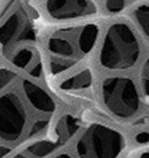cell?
<instances>
[{
	"label": "cell",
	"mask_w": 149,
	"mask_h": 158,
	"mask_svg": "<svg viewBox=\"0 0 149 158\" xmlns=\"http://www.w3.org/2000/svg\"><path fill=\"white\" fill-rule=\"evenodd\" d=\"M124 146V138L120 132L95 123L84 132L76 150L79 158H117Z\"/></svg>",
	"instance_id": "cell-3"
},
{
	"label": "cell",
	"mask_w": 149,
	"mask_h": 158,
	"mask_svg": "<svg viewBox=\"0 0 149 158\" xmlns=\"http://www.w3.org/2000/svg\"><path fill=\"white\" fill-rule=\"evenodd\" d=\"M46 11L55 20H70L91 16L96 7L91 0H47Z\"/></svg>",
	"instance_id": "cell-8"
},
{
	"label": "cell",
	"mask_w": 149,
	"mask_h": 158,
	"mask_svg": "<svg viewBox=\"0 0 149 158\" xmlns=\"http://www.w3.org/2000/svg\"><path fill=\"white\" fill-rule=\"evenodd\" d=\"M27 112L19 96L7 93L0 96V139L14 142L24 134Z\"/></svg>",
	"instance_id": "cell-5"
},
{
	"label": "cell",
	"mask_w": 149,
	"mask_h": 158,
	"mask_svg": "<svg viewBox=\"0 0 149 158\" xmlns=\"http://www.w3.org/2000/svg\"><path fill=\"white\" fill-rule=\"evenodd\" d=\"M99 27L87 23L53 32L47 40L49 67L53 75H58L83 60L94 48Z\"/></svg>",
	"instance_id": "cell-1"
},
{
	"label": "cell",
	"mask_w": 149,
	"mask_h": 158,
	"mask_svg": "<svg viewBox=\"0 0 149 158\" xmlns=\"http://www.w3.org/2000/svg\"><path fill=\"white\" fill-rule=\"evenodd\" d=\"M55 158H72V157L68 154H60V155H58V156H56Z\"/></svg>",
	"instance_id": "cell-18"
},
{
	"label": "cell",
	"mask_w": 149,
	"mask_h": 158,
	"mask_svg": "<svg viewBox=\"0 0 149 158\" xmlns=\"http://www.w3.org/2000/svg\"><path fill=\"white\" fill-rule=\"evenodd\" d=\"M141 79H142L144 92H145V94L149 97V58L143 64L142 73H141Z\"/></svg>",
	"instance_id": "cell-13"
},
{
	"label": "cell",
	"mask_w": 149,
	"mask_h": 158,
	"mask_svg": "<svg viewBox=\"0 0 149 158\" xmlns=\"http://www.w3.org/2000/svg\"><path fill=\"white\" fill-rule=\"evenodd\" d=\"M141 158H149V152H145L142 154V156H141Z\"/></svg>",
	"instance_id": "cell-19"
},
{
	"label": "cell",
	"mask_w": 149,
	"mask_h": 158,
	"mask_svg": "<svg viewBox=\"0 0 149 158\" xmlns=\"http://www.w3.org/2000/svg\"><path fill=\"white\" fill-rule=\"evenodd\" d=\"M12 62L15 67L27 71L35 78H39L42 74L39 55L32 47H22L18 49L12 56Z\"/></svg>",
	"instance_id": "cell-9"
},
{
	"label": "cell",
	"mask_w": 149,
	"mask_h": 158,
	"mask_svg": "<svg viewBox=\"0 0 149 158\" xmlns=\"http://www.w3.org/2000/svg\"><path fill=\"white\" fill-rule=\"evenodd\" d=\"M135 140L138 143H147L149 142V133L148 132H141L135 136Z\"/></svg>",
	"instance_id": "cell-16"
},
{
	"label": "cell",
	"mask_w": 149,
	"mask_h": 158,
	"mask_svg": "<svg viewBox=\"0 0 149 158\" xmlns=\"http://www.w3.org/2000/svg\"><path fill=\"white\" fill-rule=\"evenodd\" d=\"M141 45L133 30L125 22L108 29L99 53V63L107 70H128L138 63Z\"/></svg>",
	"instance_id": "cell-2"
},
{
	"label": "cell",
	"mask_w": 149,
	"mask_h": 158,
	"mask_svg": "<svg viewBox=\"0 0 149 158\" xmlns=\"http://www.w3.org/2000/svg\"><path fill=\"white\" fill-rule=\"evenodd\" d=\"M125 7V0H107L106 9L110 13H119Z\"/></svg>",
	"instance_id": "cell-15"
},
{
	"label": "cell",
	"mask_w": 149,
	"mask_h": 158,
	"mask_svg": "<svg viewBox=\"0 0 149 158\" xmlns=\"http://www.w3.org/2000/svg\"><path fill=\"white\" fill-rule=\"evenodd\" d=\"M79 128V121L71 115H66L58 122L57 138L54 140H42L32 144L27 150L13 158H43L55 151L76 133Z\"/></svg>",
	"instance_id": "cell-7"
},
{
	"label": "cell",
	"mask_w": 149,
	"mask_h": 158,
	"mask_svg": "<svg viewBox=\"0 0 149 158\" xmlns=\"http://www.w3.org/2000/svg\"><path fill=\"white\" fill-rule=\"evenodd\" d=\"M22 88L27 98L36 110L47 114L55 111V103L53 99L43 89L29 80L24 81Z\"/></svg>",
	"instance_id": "cell-10"
},
{
	"label": "cell",
	"mask_w": 149,
	"mask_h": 158,
	"mask_svg": "<svg viewBox=\"0 0 149 158\" xmlns=\"http://www.w3.org/2000/svg\"><path fill=\"white\" fill-rule=\"evenodd\" d=\"M9 153H11V150L4 146H0V158H4Z\"/></svg>",
	"instance_id": "cell-17"
},
{
	"label": "cell",
	"mask_w": 149,
	"mask_h": 158,
	"mask_svg": "<svg viewBox=\"0 0 149 158\" xmlns=\"http://www.w3.org/2000/svg\"><path fill=\"white\" fill-rule=\"evenodd\" d=\"M15 74L12 71L6 70V69H1L0 70V91L3 88L9 85L10 82L14 79Z\"/></svg>",
	"instance_id": "cell-14"
},
{
	"label": "cell",
	"mask_w": 149,
	"mask_h": 158,
	"mask_svg": "<svg viewBox=\"0 0 149 158\" xmlns=\"http://www.w3.org/2000/svg\"><path fill=\"white\" fill-rule=\"evenodd\" d=\"M92 73L89 70H83L65 79L60 83V89L64 91H81L86 90L92 85Z\"/></svg>",
	"instance_id": "cell-11"
},
{
	"label": "cell",
	"mask_w": 149,
	"mask_h": 158,
	"mask_svg": "<svg viewBox=\"0 0 149 158\" xmlns=\"http://www.w3.org/2000/svg\"><path fill=\"white\" fill-rule=\"evenodd\" d=\"M35 36L32 15L25 7L19 6L0 25V44L11 48L15 43L32 40Z\"/></svg>",
	"instance_id": "cell-6"
},
{
	"label": "cell",
	"mask_w": 149,
	"mask_h": 158,
	"mask_svg": "<svg viewBox=\"0 0 149 158\" xmlns=\"http://www.w3.org/2000/svg\"><path fill=\"white\" fill-rule=\"evenodd\" d=\"M103 100L110 113L119 118H130L140 109V96L135 85L127 77H111L102 85Z\"/></svg>",
	"instance_id": "cell-4"
},
{
	"label": "cell",
	"mask_w": 149,
	"mask_h": 158,
	"mask_svg": "<svg viewBox=\"0 0 149 158\" xmlns=\"http://www.w3.org/2000/svg\"><path fill=\"white\" fill-rule=\"evenodd\" d=\"M133 18L141 32L149 41V4L138 6L133 12Z\"/></svg>",
	"instance_id": "cell-12"
}]
</instances>
